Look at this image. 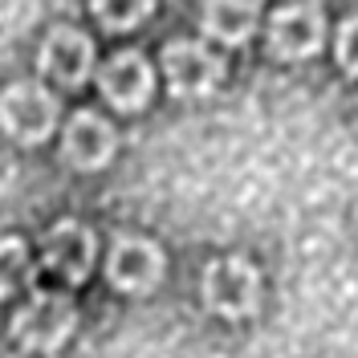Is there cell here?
Returning a JSON list of instances; mask_svg holds the SVG:
<instances>
[{
	"label": "cell",
	"instance_id": "6da1fadb",
	"mask_svg": "<svg viewBox=\"0 0 358 358\" xmlns=\"http://www.w3.org/2000/svg\"><path fill=\"white\" fill-rule=\"evenodd\" d=\"M78 322V310L66 293H37L13 322V334L29 350H57Z\"/></svg>",
	"mask_w": 358,
	"mask_h": 358
},
{
	"label": "cell",
	"instance_id": "7a4b0ae2",
	"mask_svg": "<svg viewBox=\"0 0 358 358\" xmlns=\"http://www.w3.org/2000/svg\"><path fill=\"white\" fill-rule=\"evenodd\" d=\"M257 297H261V277L248 261H216L203 273V301L208 310L220 313V317H245L257 310Z\"/></svg>",
	"mask_w": 358,
	"mask_h": 358
},
{
	"label": "cell",
	"instance_id": "3957f363",
	"mask_svg": "<svg viewBox=\"0 0 358 358\" xmlns=\"http://www.w3.org/2000/svg\"><path fill=\"white\" fill-rule=\"evenodd\" d=\"M0 122L17 143H45L57 122V102H53V94H45L33 82L8 86L0 94Z\"/></svg>",
	"mask_w": 358,
	"mask_h": 358
},
{
	"label": "cell",
	"instance_id": "277c9868",
	"mask_svg": "<svg viewBox=\"0 0 358 358\" xmlns=\"http://www.w3.org/2000/svg\"><path fill=\"white\" fill-rule=\"evenodd\" d=\"M322 37H326V21L310 4H285L268 21V49L285 62H301V57L317 53Z\"/></svg>",
	"mask_w": 358,
	"mask_h": 358
},
{
	"label": "cell",
	"instance_id": "5b68a950",
	"mask_svg": "<svg viewBox=\"0 0 358 358\" xmlns=\"http://www.w3.org/2000/svg\"><path fill=\"white\" fill-rule=\"evenodd\" d=\"M106 273H110L114 289L151 293L159 285V277H163V252H159V245L143 241V236H122V241H114V248H110Z\"/></svg>",
	"mask_w": 358,
	"mask_h": 358
},
{
	"label": "cell",
	"instance_id": "8992f818",
	"mask_svg": "<svg viewBox=\"0 0 358 358\" xmlns=\"http://www.w3.org/2000/svg\"><path fill=\"white\" fill-rule=\"evenodd\" d=\"M163 69H167L171 90L183 94V98H200L208 90H216V82H220V73H224L220 57L208 53V49L196 45V41H171L167 45V49H163Z\"/></svg>",
	"mask_w": 358,
	"mask_h": 358
},
{
	"label": "cell",
	"instance_id": "52a82bcc",
	"mask_svg": "<svg viewBox=\"0 0 358 358\" xmlns=\"http://www.w3.org/2000/svg\"><path fill=\"white\" fill-rule=\"evenodd\" d=\"M94 69V45L78 29H53L41 45V73L62 86H82Z\"/></svg>",
	"mask_w": 358,
	"mask_h": 358
},
{
	"label": "cell",
	"instance_id": "ba28073f",
	"mask_svg": "<svg viewBox=\"0 0 358 358\" xmlns=\"http://www.w3.org/2000/svg\"><path fill=\"white\" fill-rule=\"evenodd\" d=\"M151 66L138 57V53H114L106 66L98 69V86H102V98L118 106V110H138L147 106L151 98Z\"/></svg>",
	"mask_w": 358,
	"mask_h": 358
},
{
	"label": "cell",
	"instance_id": "9c48e42d",
	"mask_svg": "<svg viewBox=\"0 0 358 358\" xmlns=\"http://www.w3.org/2000/svg\"><path fill=\"white\" fill-rule=\"evenodd\" d=\"M114 155V127L94 110H82L66 127V159L78 171H98Z\"/></svg>",
	"mask_w": 358,
	"mask_h": 358
},
{
	"label": "cell",
	"instance_id": "30bf717a",
	"mask_svg": "<svg viewBox=\"0 0 358 358\" xmlns=\"http://www.w3.org/2000/svg\"><path fill=\"white\" fill-rule=\"evenodd\" d=\"M90 261H94V236H90V228L66 220L49 232V241H45V265L53 268L57 277L82 281L90 273Z\"/></svg>",
	"mask_w": 358,
	"mask_h": 358
},
{
	"label": "cell",
	"instance_id": "8fae6325",
	"mask_svg": "<svg viewBox=\"0 0 358 358\" xmlns=\"http://www.w3.org/2000/svg\"><path fill=\"white\" fill-rule=\"evenodd\" d=\"M257 17H261L257 0H208L203 4V33L224 45H241L252 37Z\"/></svg>",
	"mask_w": 358,
	"mask_h": 358
},
{
	"label": "cell",
	"instance_id": "7c38bea8",
	"mask_svg": "<svg viewBox=\"0 0 358 358\" xmlns=\"http://www.w3.org/2000/svg\"><path fill=\"white\" fill-rule=\"evenodd\" d=\"M90 4H94V17L106 29H134L155 8V0H90Z\"/></svg>",
	"mask_w": 358,
	"mask_h": 358
},
{
	"label": "cell",
	"instance_id": "4fadbf2b",
	"mask_svg": "<svg viewBox=\"0 0 358 358\" xmlns=\"http://www.w3.org/2000/svg\"><path fill=\"white\" fill-rule=\"evenodd\" d=\"M29 273V257H24L21 241H0V297L17 289Z\"/></svg>",
	"mask_w": 358,
	"mask_h": 358
},
{
	"label": "cell",
	"instance_id": "5bb4252c",
	"mask_svg": "<svg viewBox=\"0 0 358 358\" xmlns=\"http://www.w3.org/2000/svg\"><path fill=\"white\" fill-rule=\"evenodd\" d=\"M338 66L346 73H358V17L338 29Z\"/></svg>",
	"mask_w": 358,
	"mask_h": 358
}]
</instances>
